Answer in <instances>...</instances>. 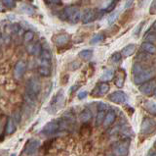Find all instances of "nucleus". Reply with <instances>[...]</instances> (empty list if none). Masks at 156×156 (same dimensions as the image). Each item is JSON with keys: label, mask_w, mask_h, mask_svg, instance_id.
I'll use <instances>...</instances> for the list:
<instances>
[{"label": "nucleus", "mask_w": 156, "mask_h": 156, "mask_svg": "<svg viewBox=\"0 0 156 156\" xmlns=\"http://www.w3.org/2000/svg\"><path fill=\"white\" fill-rule=\"evenodd\" d=\"M132 73L134 76V82L136 85H143L144 82L152 80L156 76V66L144 65L143 63L136 62L133 65Z\"/></svg>", "instance_id": "obj_1"}, {"label": "nucleus", "mask_w": 156, "mask_h": 156, "mask_svg": "<svg viewBox=\"0 0 156 156\" xmlns=\"http://www.w3.org/2000/svg\"><path fill=\"white\" fill-rule=\"evenodd\" d=\"M41 91V82L36 78H31L26 86V100L29 105H34Z\"/></svg>", "instance_id": "obj_2"}, {"label": "nucleus", "mask_w": 156, "mask_h": 156, "mask_svg": "<svg viewBox=\"0 0 156 156\" xmlns=\"http://www.w3.org/2000/svg\"><path fill=\"white\" fill-rule=\"evenodd\" d=\"M65 93H63V90L61 89L58 90L56 95L54 96V98L50 102V105L48 106V111L50 112L51 114H55L57 112L62 109L63 105H65Z\"/></svg>", "instance_id": "obj_3"}, {"label": "nucleus", "mask_w": 156, "mask_h": 156, "mask_svg": "<svg viewBox=\"0 0 156 156\" xmlns=\"http://www.w3.org/2000/svg\"><path fill=\"white\" fill-rule=\"evenodd\" d=\"M63 15L66 21L71 24H76L81 18V12L77 6H67L63 10Z\"/></svg>", "instance_id": "obj_4"}, {"label": "nucleus", "mask_w": 156, "mask_h": 156, "mask_svg": "<svg viewBox=\"0 0 156 156\" xmlns=\"http://www.w3.org/2000/svg\"><path fill=\"white\" fill-rule=\"evenodd\" d=\"M156 129L155 122L150 118H144L140 127V131L144 135H150L152 134Z\"/></svg>", "instance_id": "obj_5"}, {"label": "nucleus", "mask_w": 156, "mask_h": 156, "mask_svg": "<svg viewBox=\"0 0 156 156\" xmlns=\"http://www.w3.org/2000/svg\"><path fill=\"white\" fill-rule=\"evenodd\" d=\"M140 91L144 95H150L152 94L156 89V80H150L144 82L143 85H140L139 87Z\"/></svg>", "instance_id": "obj_6"}, {"label": "nucleus", "mask_w": 156, "mask_h": 156, "mask_svg": "<svg viewBox=\"0 0 156 156\" xmlns=\"http://www.w3.org/2000/svg\"><path fill=\"white\" fill-rule=\"evenodd\" d=\"M129 146H130L129 140H123L115 145L113 152L116 156H126L128 154Z\"/></svg>", "instance_id": "obj_7"}, {"label": "nucleus", "mask_w": 156, "mask_h": 156, "mask_svg": "<svg viewBox=\"0 0 156 156\" xmlns=\"http://www.w3.org/2000/svg\"><path fill=\"white\" fill-rule=\"evenodd\" d=\"M108 99L116 104H124L128 99V97L123 91H115L108 95Z\"/></svg>", "instance_id": "obj_8"}, {"label": "nucleus", "mask_w": 156, "mask_h": 156, "mask_svg": "<svg viewBox=\"0 0 156 156\" xmlns=\"http://www.w3.org/2000/svg\"><path fill=\"white\" fill-rule=\"evenodd\" d=\"M40 141L38 139H29L26 146H24V149H23V152L26 153L27 155H31L33 153H35L37 149L39 148L40 146Z\"/></svg>", "instance_id": "obj_9"}, {"label": "nucleus", "mask_w": 156, "mask_h": 156, "mask_svg": "<svg viewBox=\"0 0 156 156\" xmlns=\"http://www.w3.org/2000/svg\"><path fill=\"white\" fill-rule=\"evenodd\" d=\"M27 70V63L23 60H19L14 68V76L17 80H20L24 75Z\"/></svg>", "instance_id": "obj_10"}, {"label": "nucleus", "mask_w": 156, "mask_h": 156, "mask_svg": "<svg viewBox=\"0 0 156 156\" xmlns=\"http://www.w3.org/2000/svg\"><path fill=\"white\" fill-rule=\"evenodd\" d=\"M108 90H109V86L107 84H105V82H101V84L98 85L95 87V89L92 92V95L101 96V95H105Z\"/></svg>", "instance_id": "obj_11"}, {"label": "nucleus", "mask_w": 156, "mask_h": 156, "mask_svg": "<svg viewBox=\"0 0 156 156\" xmlns=\"http://www.w3.org/2000/svg\"><path fill=\"white\" fill-rule=\"evenodd\" d=\"M97 18V13L93 9H86L82 16V21L84 24H88L90 22L95 21Z\"/></svg>", "instance_id": "obj_12"}, {"label": "nucleus", "mask_w": 156, "mask_h": 156, "mask_svg": "<svg viewBox=\"0 0 156 156\" xmlns=\"http://www.w3.org/2000/svg\"><path fill=\"white\" fill-rule=\"evenodd\" d=\"M126 79V72L122 69H118V71L116 72V79H115V86L117 87H123L124 82Z\"/></svg>", "instance_id": "obj_13"}, {"label": "nucleus", "mask_w": 156, "mask_h": 156, "mask_svg": "<svg viewBox=\"0 0 156 156\" xmlns=\"http://www.w3.org/2000/svg\"><path fill=\"white\" fill-rule=\"evenodd\" d=\"M70 40V36L67 35V33H61V35H58L55 37V43L58 46H62L66 44V43L69 41Z\"/></svg>", "instance_id": "obj_14"}, {"label": "nucleus", "mask_w": 156, "mask_h": 156, "mask_svg": "<svg viewBox=\"0 0 156 156\" xmlns=\"http://www.w3.org/2000/svg\"><path fill=\"white\" fill-rule=\"evenodd\" d=\"M141 49L148 54H156V46L150 41H144L141 44Z\"/></svg>", "instance_id": "obj_15"}, {"label": "nucleus", "mask_w": 156, "mask_h": 156, "mask_svg": "<svg viewBox=\"0 0 156 156\" xmlns=\"http://www.w3.org/2000/svg\"><path fill=\"white\" fill-rule=\"evenodd\" d=\"M116 119V113L113 110H110L106 113L105 118L104 121V126L105 127H109L110 125H112L114 123V121Z\"/></svg>", "instance_id": "obj_16"}, {"label": "nucleus", "mask_w": 156, "mask_h": 156, "mask_svg": "<svg viewBox=\"0 0 156 156\" xmlns=\"http://www.w3.org/2000/svg\"><path fill=\"white\" fill-rule=\"evenodd\" d=\"M15 131H16V122L13 118H9L5 125V133L7 135H11Z\"/></svg>", "instance_id": "obj_17"}, {"label": "nucleus", "mask_w": 156, "mask_h": 156, "mask_svg": "<svg viewBox=\"0 0 156 156\" xmlns=\"http://www.w3.org/2000/svg\"><path fill=\"white\" fill-rule=\"evenodd\" d=\"M135 51H136V44L135 43H131V44H128L122 49V55L124 57H129L131 55H133Z\"/></svg>", "instance_id": "obj_18"}, {"label": "nucleus", "mask_w": 156, "mask_h": 156, "mask_svg": "<svg viewBox=\"0 0 156 156\" xmlns=\"http://www.w3.org/2000/svg\"><path fill=\"white\" fill-rule=\"evenodd\" d=\"M114 77V71L112 69H105L101 76V81L102 82H109L113 79Z\"/></svg>", "instance_id": "obj_19"}, {"label": "nucleus", "mask_w": 156, "mask_h": 156, "mask_svg": "<svg viewBox=\"0 0 156 156\" xmlns=\"http://www.w3.org/2000/svg\"><path fill=\"white\" fill-rule=\"evenodd\" d=\"M91 118H92V112L89 109L83 110L79 115V119L83 123H88L91 120Z\"/></svg>", "instance_id": "obj_20"}, {"label": "nucleus", "mask_w": 156, "mask_h": 156, "mask_svg": "<svg viewBox=\"0 0 156 156\" xmlns=\"http://www.w3.org/2000/svg\"><path fill=\"white\" fill-rule=\"evenodd\" d=\"M38 74L42 77H49L51 75V69L50 66L46 65H40L38 67Z\"/></svg>", "instance_id": "obj_21"}, {"label": "nucleus", "mask_w": 156, "mask_h": 156, "mask_svg": "<svg viewBox=\"0 0 156 156\" xmlns=\"http://www.w3.org/2000/svg\"><path fill=\"white\" fill-rule=\"evenodd\" d=\"M105 115H106V113L105 110H99V112H98V114H97V117H96V126L97 127L101 126L102 123H104Z\"/></svg>", "instance_id": "obj_22"}, {"label": "nucleus", "mask_w": 156, "mask_h": 156, "mask_svg": "<svg viewBox=\"0 0 156 156\" xmlns=\"http://www.w3.org/2000/svg\"><path fill=\"white\" fill-rule=\"evenodd\" d=\"M78 55L82 60H90L93 56V51L91 49H83L79 52Z\"/></svg>", "instance_id": "obj_23"}, {"label": "nucleus", "mask_w": 156, "mask_h": 156, "mask_svg": "<svg viewBox=\"0 0 156 156\" xmlns=\"http://www.w3.org/2000/svg\"><path fill=\"white\" fill-rule=\"evenodd\" d=\"M145 109L147 110L150 114L152 115H156V102L153 101H147L146 103L144 104Z\"/></svg>", "instance_id": "obj_24"}, {"label": "nucleus", "mask_w": 156, "mask_h": 156, "mask_svg": "<svg viewBox=\"0 0 156 156\" xmlns=\"http://www.w3.org/2000/svg\"><path fill=\"white\" fill-rule=\"evenodd\" d=\"M41 60H47V61H51L52 59V56H51V52L50 49H46V48H43V50L41 52V55H40Z\"/></svg>", "instance_id": "obj_25"}, {"label": "nucleus", "mask_w": 156, "mask_h": 156, "mask_svg": "<svg viewBox=\"0 0 156 156\" xmlns=\"http://www.w3.org/2000/svg\"><path fill=\"white\" fill-rule=\"evenodd\" d=\"M105 40V36L102 33H99V35H96L95 36H93V38L90 40V44H97V43L101 42Z\"/></svg>", "instance_id": "obj_26"}, {"label": "nucleus", "mask_w": 156, "mask_h": 156, "mask_svg": "<svg viewBox=\"0 0 156 156\" xmlns=\"http://www.w3.org/2000/svg\"><path fill=\"white\" fill-rule=\"evenodd\" d=\"M33 38H34V33L33 32L31 31H27L24 32V35H23V41L24 42H31L33 40Z\"/></svg>", "instance_id": "obj_27"}, {"label": "nucleus", "mask_w": 156, "mask_h": 156, "mask_svg": "<svg viewBox=\"0 0 156 156\" xmlns=\"http://www.w3.org/2000/svg\"><path fill=\"white\" fill-rule=\"evenodd\" d=\"M2 5L5 6L7 9H12L16 6V2L15 0H1Z\"/></svg>", "instance_id": "obj_28"}, {"label": "nucleus", "mask_w": 156, "mask_h": 156, "mask_svg": "<svg viewBox=\"0 0 156 156\" xmlns=\"http://www.w3.org/2000/svg\"><path fill=\"white\" fill-rule=\"evenodd\" d=\"M122 56H123V55H122L120 52H115V53H113V54L111 55L110 60H111L112 63H118L121 60Z\"/></svg>", "instance_id": "obj_29"}, {"label": "nucleus", "mask_w": 156, "mask_h": 156, "mask_svg": "<svg viewBox=\"0 0 156 156\" xmlns=\"http://www.w3.org/2000/svg\"><path fill=\"white\" fill-rule=\"evenodd\" d=\"M9 29H10V31H11V32L14 33V35H17V33L21 31V27H20L19 24H12V25L9 26Z\"/></svg>", "instance_id": "obj_30"}, {"label": "nucleus", "mask_w": 156, "mask_h": 156, "mask_svg": "<svg viewBox=\"0 0 156 156\" xmlns=\"http://www.w3.org/2000/svg\"><path fill=\"white\" fill-rule=\"evenodd\" d=\"M22 11H23L24 13H27V15H31V14L34 13V8H32L31 6L29 5H23L22 6Z\"/></svg>", "instance_id": "obj_31"}, {"label": "nucleus", "mask_w": 156, "mask_h": 156, "mask_svg": "<svg viewBox=\"0 0 156 156\" xmlns=\"http://www.w3.org/2000/svg\"><path fill=\"white\" fill-rule=\"evenodd\" d=\"M118 12H116V13H113L112 15H110L109 16V18H108V25H112V24L114 23V21L116 20V18L118 17Z\"/></svg>", "instance_id": "obj_32"}, {"label": "nucleus", "mask_w": 156, "mask_h": 156, "mask_svg": "<svg viewBox=\"0 0 156 156\" xmlns=\"http://www.w3.org/2000/svg\"><path fill=\"white\" fill-rule=\"evenodd\" d=\"M80 66H81V63L77 62V61H74V62H72L71 64H69V68H70V70H72V71L78 69V68H79Z\"/></svg>", "instance_id": "obj_33"}, {"label": "nucleus", "mask_w": 156, "mask_h": 156, "mask_svg": "<svg viewBox=\"0 0 156 156\" xmlns=\"http://www.w3.org/2000/svg\"><path fill=\"white\" fill-rule=\"evenodd\" d=\"M149 13L150 14H155L156 13V0H153L150 4V8H149Z\"/></svg>", "instance_id": "obj_34"}, {"label": "nucleus", "mask_w": 156, "mask_h": 156, "mask_svg": "<svg viewBox=\"0 0 156 156\" xmlns=\"http://www.w3.org/2000/svg\"><path fill=\"white\" fill-rule=\"evenodd\" d=\"M5 40V44H8V43L10 42V36L7 35H4V33H2V36H1V43L3 44V42Z\"/></svg>", "instance_id": "obj_35"}, {"label": "nucleus", "mask_w": 156, "mask_h": 156, "mask_svg": "<svg viewBox=\"0 0 156 156\" xmlns=\"http://www.w3.org/2000/svg\"><path fill=\"white\" fill-rule=\"evenodd\" d=\"M21 113H20L19 111H17L16 113L14 114V117H13V119H14V121L16 122V124H18V123H20V121H21Z\"/></svg>", "instance_id": "obj_36"}, {"label": "nucleus", "mask_w": 156, "mask_h": 156, "mask_svg": "<svg viewBox=\"0 0 156 156\" xmlns=\"http://www.w3.org/2000/svg\"><path fill=\"white\" fill-rule=\"evenodd\" d=\"M33 50H34V43H30V44H27V51L29 54H33Z\"/></svg>", "instance_id": "obj_37"}, {"label": "nucleus", "mask_w": 156, "mask_h": 156, "mask_svg": "<svg viewBox=\"0 0 156 156\" xmlns=\"http://www.w3.org/2000/svg\"><path fill=\"white\" fill-rule=\"evenodd\" d=\"M115 5H116V1L115 0H113L110 4H109V7H107L106 9H105V11L106 12H110V11H112L114 9V7H115Z\"/></svg>", "instance_id": "obj_38"}, {"label": "nucleus", "mask_w": 156, "mask_h": 156, "mask_svg": "<svg viewBox=\"0 0 156 156\" xmlns=\"http://www.w3.org/2000/svg\"><path fill=\"white\" fill-rule=\"evenodd\" d=\"M87 95H88L87 91H80L77 96H78V98H79V99H84V98H86V97H87Z\"/></svg>", "instance_id": "obj_39"}, {"label": "nucleus", "mask_w": 156, "mask_h": 156, "mask_svg": "<svg viewBox=\"0 0 156 156\" xmlns=\"http://www.w3.org/2000/svg\"><path fill=\"white\" fill-rule=\"evenodd\" d=\"M49 4H61L62 0H45Z\"/></svg>", "instance_id": "obj_40"}, {"label": "nucleus", "mask_w": 156, "mask_h": 156, "mask_svg": "<svg viewBox=\"0 0 156 156\" xmlns=\"http://www.w3.org/2000/svg\"><path fill=\"white\" fill-rule=\"evenodd\" d=\"M143 26H144V22L141 23L138 28H136V30L135 31V35H139V32H140V30H141V28H143Z\"/></svg>", "instance_id": "obj_41"}, {"label": "nucleus", "mask_w": 156, "mask_h": 156, "mask_svg": "<svg viewBox=\"0 0 156 156\" xmlns=\"http://www.w3.org/2000/svg\"><path fill=\"white\" fill-rule=\"evenodd\" d=\"M148 156H156V152H154V151H150Z\"/></svg>", "instance_id": "obj_42"}, {"label": "nucleus", "mask_w": 156, "mask_h": 156, "mask_svg": "<svg viewBox=\"0 0 156 156\" xmlns=\"http://www.w3.org/2000/svg\"><path fill=\"white\" fill-rule=\"evenodd\" d=\"M11 156H17V155L15 154V153H13V154H11Z\"/></svg>", "instance_id": "obj_43"}, {"label": "nucleus", "mask_w": 156, "mask_h": 156, "mask_svg": "<svg viewBox=\"0 0 156 156\" xmlns=\"http://www.w3.org/2000/svg\"><path fill=\"white\" fill-rule=\"evenodd\" d=\"M154 95H155V97H156V89H155V91H154Z\"/></svg>", "instance_id": "obj_44"}, {"label": "nucleus", "mask_w": 156, "mask_h": 156, "mask_svg": "<svg viewBox=\"0 0 156 156\" xmlns=\"http://www.w3.org/2000/svg\"><path fill=\"white\" fill-rule=\"evenodd\" d=\"M155 144H156V143H155Z\"/></svg>", "instance_id": "obj_45"}]
</instances>
